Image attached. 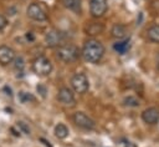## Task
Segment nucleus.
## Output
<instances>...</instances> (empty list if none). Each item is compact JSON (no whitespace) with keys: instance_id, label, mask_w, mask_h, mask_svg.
<instances>
[{"instance_id":"nucleus-21","label":"nucleus","mask_w":159,"mask_h":147,"mask_svg":"<svg viewBox=\"0 0 159 147\" xmlns=\"http://www.w3.org/2000/svg\"><path fill=\"white\" fill-rule=\"evenodd\" d=\"M17 127L20 128V131H21L22 133H25V135H30V128H29V126H27L25 122L19 121V122H17Z\"/></svg>"},{"instance_id":"nucleus-18","label":"nucleus","mask_w":159,"mask_h":147,"mask_svg":"<svg viewBox=\"0 0 159 147\" xmlns=\"http://www.w3.org/2000/svg\"><path fill=\"white\" fill-rule=\"evenodd\" d=\"M19 100L22 103H29V102H34L35 101V97H34V95H31L29 92L21 91V92H19Z\"/></svg>"},{"instance_id":"nucleus-9","label":"nucleus","mask_w":159,"mask_h":147,"mask_svg":"<svg viewBox=\"0 0 159 147\" xmlns=\"http://www.w3.org/2000/svg\"><path fill=\"white\" fill-rule=\"evenodd\" d=\"M107 0H91L89 2V12L93 17H101L107 11Z\"/></svg>"},{"instance_id":"nucleus-1","label":"nucleus","mask_w":159,"mask_h":147,"mask_svg":"<svg viewBox=\"0 0 159 147\" xmlns=\"http://www.w3.org/2000/svg\"><path fill=\"white\" fill-rule=\"evenodd\" d=\"M104 51H106V49L101 41L96 40V39H89L84 42L82 51H81V55L87 62L97 64L103 57Z\"/></svg>"},{"instance_id":"nucleus-2","label":"nucleus","mask_w":159,"mask_h":147,"mask_svg":"<svg viewBox=\"0 0 159 147\" xmlns=\"http://www.w3.org/2000/svg\"><path fill=\"white\" fill-rule=\"evenodd\" d=\"M56 56L58 60L70 64V62L76 61L81 56V51L73 44H62L61 46H58L56 51Z\"/></svg>"},{"instance_id":"nucleus-14","label":"nucleus","mask_w":159,"mask_h":147,"mask_svg":"<svg viewBox=\"0 0 159 147\" xmlns=\"http://www.w3.org/2000/svg\"><path fill=\"white\" fill-rule=\"evenodd\" d=\"M130 47V44H129V40H120V41H117L114 45H113V49L116 52H118L119 55H123L125 54Z\"/></svg>"},{"instance_id":"nucleus-11","label":"nucleus","mask_w":159,"mask_h":147,"mask_svg":"<svg viewBox=\"0 0 159 147\" xmlns=\"http://www.w3.org/2000/svg\"><path fill=\"white\" fill-rule=\"evenodd\" d=\"M15 57H16V54H15L14 49H11L10 46H6V45L0 46V64L1 65L6 66V65L11 64Z\"/></svg>"},{"instance_id":"nucleus-27","label":"nucleus","mask_w":159,"mask_h":147,"mask_svg":"<svg viewBox=\"0 0 159 147\" xmlns=\"http://www.w3.org/2000/svg\"><path fill=\"white\" fill-rule=\"evenodd\" d=\"M157 67H158V70H159V55H158V59H157Z\"/></svg>"},{"instance_id":"nucleus-3","label":"nucleus","mask_w":159,"mask_h":147,"mask_svg":"<svg viewBox=\"0 0 159 147\" xmlns=\"http://www.w3.org/2000/svg\"><path fill=\"white\" fill-rule=\"evenodd\" d=\"M32 71L39 76H48L52 71V64L47 57L39 56L32 61Z\"/></svg>"},{"instance_id":"nucleus-5","label":"nucleus","mask_w":159,"mask_h":147,"mask_svg":"<svg viewBox=\"0 0 159 147\" xmlns=\"http://www.w3.org/2000/svg\"><path fill=\"white\" fill-rule=\"evenodd\" d=\"M72 120L75 122L76 126H78L80 128H83V130H94L96 128V122L94 120H92L88 115H86L84 112H75L73 116H72Z\"/></svg>"},{"instance_id":"nucleus-13","label":"nucleus","mask_w":159,"mask_h":147,"mask_svg":"<svg viewBox=\"0 0 159 147\" xmlns=\"http://www.w3.org/2000/svg\"><path fill=\"white\" fill-rule=\"evenodd\" d=\"M111 34H112L113 37L120 40L127 35V27L122 24H116V25H113V27L111 30Z\"/></svg>"},{"instance_id":"nucleus-12","label":"nucleus","mask_w":159,"mask_h":147,"mask_svg":"<svg viewBox=\"0 0 159 147\" xmlns=\"http://www.w3.org/2000/svg\"><path fill=\"white\" fill-rule=\"evenodd\" d=\"M103 30H104V26H103V24H101V22H89V24L86 26V32H87V35H92V36L103 32Z\"/></svg>"},{"instance_id":"nucleus-10","label":"nucleus","mask_w":159,"mask_h":147,"mask_svg":"<svg viewBox=\"0 0 159 147\" xmlns=\"http://www.w3.org/2000/svg\"><path fill=\"white\" fill-rule=\"evenodd\" d=\"M142 120L148 125H155L159 122V108L148 107L142 112Z\"/></svg>"},{"instance_id":"nucleus-20","label":"nucleus","mask_w":159,"mask_h":147,"mask_svg":"<svg viewBox=\"0 0 159 147\" xmlns=\"http://www.w3.org/2000/svg\"><path fill=\"white\" fill-rule=\"evenodd\" d=\"M12 62H14V67H15L16 70H19V72H22V70H24V67H25V61H24V59H22L21 56H19V57H15Z\"/></svg>"},{"instance_id":"nucleus-8","label":"nucleus","mask_w":159,"mask_h":147,"mask_svg":"<svg viewBox=\"0 0 159 147\" xmlns=\"http://www.w3.org/2000/svg\"><path fill=\"white\" fill-rule=\"evenodd\" d=\"M27 16L35 21H45L47 20V14L40 4L32 2L27 7Z\"/></svg>"},{"instance_id":"nucleus-7","label":"nucleus","mask_w":159,"mask_h":147,"mask_svg":"<svg viewBox=\"0 0 159 147\" xmlns=\"http://www.w3.org/2000/svg\"><path fill=\"white\" fill-rule=\"evenodd\" d=\"M57 100L67 107H73L76 105V98L71 88L68 87H61L57 92Z\"/></svg>"},{"instance_id":"nucleus-26","label":"nucleus","mask_w":159,"mask_h":147,"mask_svg":"<svg viewBox=\"0 0 159 147\" xmlns=\"http://www.w3.org/2000/svg\"><path fill=\"white\" fill-rule=\"evenodd\" d=\"M26 37H27L29 40H34V36H32V32H27V35H26Z\"/></svg>"},{"instance_id":"nucleus-25","label":"nucleus","mask_w":159,"mask_h":147,"mask_svg":"<svg viewBox=\"0 0 159 147\" xmlns=\"http://www.w3.org/2000/svg\"><path fill=\"white\" fill-rule=\"evenodd\" d=\"M124 147H137L134 143H132V142H129V141H125L124 142Z\"/></svg>"},{"instance_id":"nucleus-17","label":"nucleus","mask_w":159,"mask_h":147,"mask_svg":"<svg viewBox=\"0 0 159 147\" xmlns=\"http://www.w3.org/2000/svg\"><path fill=\"white\" fill-rule=\"evenodd\" d=\"M81 2L82 0H62V4L66 9L72 11H80L81 10Z\"/></svg>"},{"instance_id":"nucleus-15","label":"nucleus","mask_w":159,"mask_h":147,"mask_svg":"<svg viewBox=\"0 0 159 147\" xmlns=\"http://www.w3.org/2000/svg\"><path fill=\"white\" fill-rule=\"evenodd\" d=\"M147 37L152 42H159V25H152L147 31Z\"/></svg>"},{"instance_id":"nucleus-24","label":"nucleus","mask_w":159,"mask_h":147,"mask_svg":"<svg viewBox=\"0 0 159 147\" xmlns=\"http://www.w3.org/2000/svg\"><path fill=\"white\" fill-rule=\"evenodd\" d=\"M40 141H41V142H42V143H43L46 147H52V146L50 145V142H48V141H46L45 138H40Z\"/></svg>"},{"instance_id":"nucleus-6","label":"nucleus","mask_w":159,"mask_h":147,"mask_svg":"<svg viewBox=\"0 0 159 147\" xmlns=\"http://www.w3.org/2000/svg\"><path fill=\"white\" fill-rule=\"evenodd\" d=\"M66 39V35L61 31V30H57V29H52L50 30L46 36H45V44L48 46V47H58L63 44Z\"/></svg>"},{"instance_id":"nucleus-22","label":"nucleus","mask_w":159,"mask_h":147,"mask_svg":"<svg viewBox=\"0 0 159 147\" xmlns=\"http://www.w3.org/2000/svg\"><path fill=\"white\" fill-rule=\"evenodd\" d=\"M36 90H37V92L42 96V97H46V93H47V90H46V87L43 86V85H37V87H36Z\"/></svg>"},{"instance_id":"nucleus-4","label":"nucleus","mask_w":159,"mask_h":147,"mask_svg":"<svg viewBox=\"0 0 159 147\" xmlns=\"http://www.w3.org/2000/svg\"><path fill=\"white\" fill-rule=\"evenodd\" d=\"M71 86L73 88L75 92L77 93H86L89 88V82H88V78L84 74H75L71 78Z\"/></svg>"},{"instance_id":"nucleus-19","label":"nucleus","mask_w":159,"mask_h":147,"mask_svg":"<svg viewBox=\"0 0 159 147\" xmlns=\"http://www.w3.org/2000/svg\"><path fill=\"white\" fill-rule=\"evenodd\" d=\"M123 102H124V105L128 106V107H137V106H139V100H138L137 97H134V96H128V97H125Z\"/></svg>"},{"instance_id":"nucleus-23","label":"nucleus","mask_w":159,"mask_h":147,"mask_svg":"<svg viewBox=\"0 0 159 147\" xmlns=\"http://www.w3.org/2000/svg\"><path fill=\"white\" fill-rule=\"evenodd\" d=\"M6 25H7V19H6L4 15L0 14V31L4 30V29L6 27Z\"/></svg>"},{"instance_id":"nucleus-16","label":"nucleus","mask_w":159,"mask_h":147,"mask_svg":"<svg viewBox=\"0 0 159 147\" xmlns=\"http://www.w3.org/2000/svg\"><path fill=\"white\" fill-rule=\"evenodd\" d=\"M53 133H55V136H56L58 140H65V138L68 136V128H67L66 125H63V123H58V125L55 126Z\"/></svg>"}]
</instances>
